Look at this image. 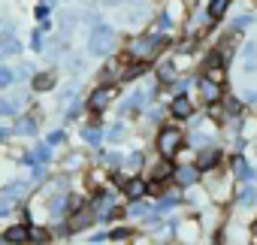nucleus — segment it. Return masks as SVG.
I'll list each match as a JSON object with an SVG mask.
<instances>
[{
	"instance_id": "obj_1",
	"label": "nucleus",
	"mask_w": 257,
	"mask_h": 245,
	"mask_svg": "<svg viewBox=\"0 0 257 245\" xmlns=\"http://www.w3.org/2000/svg\"><path fill=\"white\" fill-rule=\"evenodd\" d=\"M167 49V43L164 40H158V37H152V34H137L131 43L124 46V52H127V58H131L134 64H152V61H158L161 58V52Z\"/></svg>"
},
{
	"instance_id": "obj_2",
	"label": "nucleus",
	"mask_w": 257,
	"mask_h": 245,
	"mask_svg": "<svg viewBox=\"0 0 257 245\" xmlns=\"http://www.w3.org/2000/svg\"><path fill=\"white\" fill-rule=\"evenodd\" d=\"M158 85H161L158 79H152V76H143V82H140V85L131 91V97H127V100L118 106V112H121V115L140 112V115H143V112H146V109L155 103V97H158Z\"/></svg>"
},
{
	"instance_id": "obj_3",
	"label": "nucleus",
	"mask_w": 257,
	"mask_h": 245,
	"mask_svg": "<svg viewBox=\"0 0 257 245\" xmlns=\"http://www.w3.org/2000/svg\"><path fill=\"white\" fill-rule=\"evenodd\" d=\"M88 52L94 58H112L118 52V31L106 22H97L88 34Z\"/></svg>"
},
{
	"instance_id": "obj_4",
	"label": "nucleus",
	"mask_w": 257,
	"mask_h": 245,
	"mask_svg": "<svg viewBox=\"0 0 257 245\" xmlns=\"http://www.w3.org/2000/svg\"><path fill=\"white\" fill-rule=\"evenodd\" d=\"M155 149H158L161 158L173 161V158L185 149V131L176 128V125H164V128L158 131V137H155Z\"/></svg>"
},
{
	"instance_id": "obj_5",
	"label": "nucleus",
	"mask_w": 257,
	"mask_h": 245,
	"mask_svg": "<svg viewBox=\"0 0 257 245\" xmlns=\"http://www.w3.org/2000/svg\"><path fill=\"white\" fill-rule=\"evenodd\" d=\"M115 97H118V85H97V88L88 94L85 106H88L91 115H100V112H106V109L112 106Z\"/></svg>"
},
{
	"instance_id": "obj_6",
	"label": "nucleus",
	"mask_w": 257,
	"mask_h": 245,
	"mask_svg": "<svg viewBox=\"0 0 257 245\" xmlns=\"http://www.w3.org/2000/svg\"><path fill=\"white\" fill-rule=\"evenodd\" d=\"M197 100L203 103V106H215V103H221L224 100V88H221V82L218 79H212V76H197Z\"/></svg>"
},
{
	"instance_id": "obj_7",
	"label": "nucleus",
	"mask_w": 257,
	"mask_h": 245,
	"mask_svg": "<svg viewBox=\"0 0 257 245\" xmlns=\"http://www.w3.org/2000/svg\"><path fill=\"white\" fill-rule=\"evenodd\" d=\"M200 182H203V170H200L194 161L173 170V185H179L182 191H188V188H194V185H200Z\"/></svg>"
},
{
	"instance_id": "obj_8",
	"label": "nucleus",
	"mask_w": 257,
	"mask_h": 245,
	"mask_svg": "<svg viewBox=\"0 0 257 245\" xmlns=\"http://www.w3.org/2000/svg\"><path fill=\"white\" fill-rule=\"evenodd\" d=\"M167 112H170V118H176V121H191V115L197 112V106H194V100H191L188 94H173L170 103H167Z\"/></svg>"
},
{
	"instance_id": "obj_9",
	"label": "nucleus",
	"mask_w": 257,
	"mask_h": 245,
	"mask_svg": "<svg viewBox=\"0 0 257 245\" xmlns=\"http://www.w3.org/2000/svg\"><path fill=\"white\" fill-rule=\"evenodd\" d=\"M121 194H124L127 200H146V194H149V182H146L143 176H131V179H124V182H121Z\"/></svg>"
},
{
	"instance_id": "obj_10",
	"label": "nucleus",
	"mask_w": 257,
	"mask_h": 245,
	"mask_svg": "<svg viewBox=\"0 0 257 245\" xmlns=\"http://www.w3.org/2000/svg\"><path fill=\"white\" fill-rule=\"evenodd\" d=\"M233 206L236 209H254L257 206V185H251V182L239 185L233 191Z\"/></svg>"
},
{
	"instance_id": "obj_11",
	"label": "nucleus",
	"mask_w": 257,
	"mask_h": 245,
	"mask_svg": "<svg viewBox=\"0 0 257 245\" xmlns=\"http://www.w3.org/2000/svg\"><path fill=\"white\" fill-rule=\"evenodd\" d=\"M173 28H176V19H173L170 13H161V16L149 25V34H152V37H158V40H164V43H170Z\"/></svg>"
},
{
	"instance_id": "obj_12",
	"label": "nucleus",
	"mask_w": 257,
	"mask_h": 245,
	"mask_svg": "<svg viewBox=\"0 0 257 245\" xmlns=\"http://www.w3.org/2000/svg\"><path fill=\"white\" fill-rule=\"evenodd\" d=\"M221 158H224V149H221V146H209V149H200V152H197V161H194V164L206 173V170H215V167L221 164Z\"/></svg>"
},
{
	"instance_id": "obj_13",
	"label": "nucleus",
	"mask_w": 257,
	"mask_h": 245,
	"mask_svg": "<svg viewBox=\"0 0 257 245\" xmlns=\"http://www.w3.org/2000/svg\"><path fill=\"white\" fill-rule=\"evenodd\" d=\"M97 224V218H94V209H79V212H73L70 215V224H67V233H82V230H88V227H94Z\"/></svg>"
},
{
	"instance_id": "obj_14",
	"label": "nucleus",
	"mask_w": 257,
	"mask_h": 245,
	"mask_svg": "<svg viewBox=\"0 0 257 245\" xmlns=\"http://www.w3.org/2000/svg\"><path fill=\"white\" fill-rule=\"evenodd\" d=\"M230 173H233V179H236V182H242V185L254 179V167L248 164V158H245L242 152H239V155H233V161H230Z\"/></svg>"
},
{
	"instance_id": "obj_15",
	"label": "nucleus",
	"mask_w": 257,
	"mask_h": 245,
	"mask_svg": "<svg viewBox=\"0 0 257 245\" xmlns=\"http://www.w3.org/2000/svg\"><path fill=\"white\" fill-rule=\"evenodd\" d=\"M182 203V188L176 185V188H164L161 191V200H158V206H155V212L161 215V212H173L176 206Z\"/></svg>"
},
{
	"instance_id": "obj_16",
	"label": "nucleus",
	"mask_w": 257,
	"mask_h": 245,
	"mask_svg": "<svg viewBox=\"0 0 257 245\" xmlns=\"http://www.w3.org/2000/svg\"><path fill=\"white\" fill-rule=\"evenodd\" d=\"M28 221H19V224H13V227H7L4 230V242L7 245H25L28 242Z\"/></svg>"
},
{
	"instance_id": "obj_17",
	"label": "nucleus",
	"mask_w": 257,
	"mask_h": 245,
	"mask_svg": "<svg viewBox=\"0 0 257 245\" xmlns=\"http://www.w3.org/2000/svg\"><path fill=\"white\" fill-rule=\"evenodd\" d=\"M25 194H28V182H13V185H7V188H4V197H0L4 203H0V206L22 203V200H25Z\"/></svg>"
},
{
	"instance_id": "obj_18",
	"label": "nucleus",
	"mask_w": 257,
	"mask_h": 245,
	"mask_svg": "<svg viewBox=\"0 0 257 245\" xmlns=\"http://www.w3.org/2000/svg\"><path fill=\"white\" fill-rule=\"evenodd\" d=\"M239 61H242V70L245 73H254L257 70V40H248L239 52Z\"/></svg>"
},
{
	"instance_id": "obj_19",
	"label": "nucleus",
	"mask_w": 257,
	"mask_h": 245,
	"mask_svg": "<svg viewBox=\"0 0 257 245\" xmlns=\"http://www.w3.org/2000/svg\"><path fill=\"white\" fill-rule=\"evenodd\" d=\"M22 161L31 164V167H37V164H49V161H52V146H49V143H40V146H34V152H28Z\"/></svg>"
},
{
	"instance_id": "obj_20",
	"label": "nucleus",
	"mask_w": 257,
	"mask_h": 245,
	"mask_svg": "<svg viewBox=\"0 0 257 245\" xmlns=\"http://www.w3.org/2000/svg\"><path fill=\"white\" fill-rule=\"evenodd\" d=\"M227 10H230V0H206V16L212 25H218L227 16Z\"/></svg>"
},
{
	"instance_id": "obj_21",
	"label": "nucleus",
	"mask_w": 257,
	"mask_h": 245,
	"mask_svg": "<svg viewBox=\"0 0 257 245\" xmlns=\"http://www.w3.org/2000/svg\"><path fill=\"white\" fill-rule=\"evenodd\" d=\"M58 85V76L55 73H37V76H31V88L37 91V94H46V91H52Z\"/></svg>"
},
{
	"instance_id": "obj_22",
	"label": "nucleus",
	"mask_w": 257,
	"mask_h": 245,
	"mask_svg": "<svg viewBox=\"0 0 257 245\" xmlns=\"http://www.w3.org/2000/svg\"><path fill=\"white\" fill-rule=\"evenodd\" d=\"M143 167H146V152H143V149H134L131 155L124 158V170L131 173V176H140Z\"/></svg>"
},
{
	"instance_id": "obj_23",
	"label": "nucleus",
	"mask_w": 257,
	"mask_h": 245,
	"mask_svg": "<svg viewBox=\"0 0 257 245\" xmlns=\"http://www.w3.org/2000/svg\"><path fill=\"white\" fill-rule=\"evenodd\" d=\"M37 131H40V125H37L34 115H22V118L16 121V128H13V134H19V137H34Z\"/></svg>"
},
{
	"instance_id": "obj_24",
	"label": "nucleus",
	"mask_w": 257,
	"mask_h": 245,
	"mask_svg": "<svg viewBox=\"0 0 257 245\" xmlns=\"http://www.w3.org/2000/svg\"><path fill=\"white\" fill-rule=\"evenodd\" d=\"M82 140H85L91 149H100V143H103V128L97 125V121H94V125H85V128H82Z\"/></svg>"
},
{
	"instance_id": "obj_25",
	"label": "nucleus",
	"mask_w": 257,
	"mask_h": 245,
	"mask_svg": "<svg viewBox=\"0 0 257 245\" xmlns=\"http://www.w3.org/2000/svg\"><path fill=\"white\" fill-rule=\"evenodd\" d=\"M185 146H191L194 152H200V149L215 146V137H212V134H200V131H194L191 137H185Z\"/></svg>"
},
{
	"instance_id": "obj_26",
	"label": "nucleus",
	"mask_w": 257,
	"mask_h": 245,
	"mask_svg": "<svg viewBox=\"0 0 257 245\" xmlns=\"http://www.w3.org/2000/svg\"><path fill=\"white\" fill-rule=\"evenodd\" d=\"M49 239H52V230H49V227H43V224H31V227H28V242L46 245Z\"/></svg>"
},
{
	"instance_id": "obj_27",
	"label": "nucleus",
	"mask_w": 257,
	"mask_h": 245,
	"mask_svg": "<svg viewBox=\"0 0 257 245\" xmlns=\"http://www.w3.org/2000/svg\"><path fill=\"white\" fill-rule=\"evenodd\" d=\"M22 103V97H0V115H19Z\"/></svg>"
},
{
	"instance_id": "obj_28",
	"label": "nucleus",
	"mask_w": 257,
	"mask_h": 245,
	"mask_svg": "<svg viewBox=\"0 0 257 245\" xmlns=\"http://www.w3.org/2000/svg\"><path fill=\"white\" fill-rule=\"evenodd\" d=\"M19 52H22V43H19L16 37H4V40H0V55H4V58L19 55Z\"/></svg>"
},
{
	"instance_id": "obj_29",
	"label": "nucleus",
	"mask_w": 257,
	"mask_h": 245,
	"mask_svg": "<svg viewBox=\"0 0 257 245\" xmlns=\"http://www.w3.org/2000/svg\"><path fill=\"white\" fill-rule=\"evenodd\" d=\"M103 137H106L109 143H121V140L127 137V125H124V121H115V125H112V128L103 134Z\"/></svg>"
},
{
	"instance_id": "obj_30",
	"label": "nucleus",
	"mask_w": 257,
	"mask_h": 245,
	"mask_svg": "<svg viewBox=\"0 0 257 245\" xmlns=\"http://www.w3.org/2000/svg\"><path fill=\"white\" fill-rule=\"evenodd\" d=\"M134 236H137V233H134L131 227H115V230H109V239H112V242H121V245H124V242H134Z\"/></svg>"
},
{
	"instance_id": "obj_31",
	"label": "nucleus",
	"mask_w": 257,
	"mask_h": 245,
	"mask_svg": "<svg viewBox=\"0 0 257 245\" xmlns=\"http://www.w3.org/2000/svg\"><path fill=\"white\" fill-rule=\"evenodd\" d=\"M251 25H254V16H251V13H242V16H236V19H233V31H236V34L248 31Z\"/></svg>"
},
{
	"instance_id": "obj_32",
	"label": "nucleus",
	"mask_w": 257,
	"mask_h": 245,
	"mask_svg": "<svg viewBox=\"0 0 257 245\" xmlns=\"http://www.w3.org/2000/svg\"><path fill=\"white\" fill-rule=\"evenodd\" d=\"M103 161H106V164H109L115 173L124 167V155H121V152H106V155H103Z\"/></svg>"
},
{
	"instance_id": "obj_33",
	"label": "nucleus",
	"mask_w": 257,
	"mask_h": 245,
	"mask_svg": "<svg viewBox=\"0 0 257 245\" xmlns=\"http://www.w3.org/2000/svg\"><path fill=\"white\" fill-rule=\"evenodd\" d=\"M146 115V121H161L164 115H167V103H161V106H155V109H149V112H143Z\"/></svg>"
},
{
	"instance_id": "obj_34",
	"label": "nucleus",
	"mask_w": 257,
	"mask_h": 245,
	"mask_svg": "<svg viewBox=\"0 0 257 245\" xmlns=\"http://www.w3.org/2000/svg\"><path fill=\"white\" fill-rule=\"evenodd\" d=\"M13 82H16V73L10 67H0V88H10Z\"/></svg>"
},
{
	"instance_id": "obj_35",
	"label": "nucleus",
	"mask_w": 257,
	"mask_h": 245,
	"mask_svg": "<svg viewBox=\"0 0 257 245\" xmlns=\"http://www.w3.org/2000/svg\"><path fill=\"white\" fill-rule=\"evenodd\" d=\"M31 49H34V52H43V49H46V40H43V31H40V28L31 34Z\"/></svg>"
},
{
	"instance_id": "obj_36",
	"label": "nucleus",
	"mask_w": 257,
	"mask_h": 245,
	"mask_svg": "<svg viewBox=\"0 0 257 245\" xmlns=\"http://www.w3.org/2000/svg\"><path fill=\"white\" fill-rule=\"evenodd\" d=\"M64 140H67V137H64V131H52V134L46 137V143H49V146H61Z\"/></svg>"
},
{
	"instance_id": "obj_37",
	"label": "nucleus",
	"mask_w": 257,
	"mask_h": 245,
	"mask_svg": "<svg viewBox=\"0 0 257 245\" xmlns=\"http://www.w3.org/2000/svg\"><path fill=\"white\" fill-rule=\"evenodd\" d=\"M64 167H67V170H79V167H82V155H70V158L64 161Z\"/></svg>"
},
{
	"instance_id": "obj_38",
	"label": "nucleus",
	"mask_w": 257,
	"mask_h": 245,
	"mask_svg": "<svg viewBox=\"0 0 257 245\" xmlns=\"http://www.w3.org/2000/svg\"><path fill=\"white\" fill-rule=\"evenodd\" d=\"M49 10H52V7H46V4H40V7H37V10H34V16H37V19H40V25H43V22H46V19H49Z\"/></svg>"
},
{
	"instance_id": "obj_39",
	"label": "nucleus",
	"mask_w": 257,
	"mask_h": 245,
	"mask_svg": "<svg viewBox=\"0 0 257 245\" xmlns=\"http://www.w3.org/2000/svg\"><path fill=\"white\" fill-rule=\"evenodd\" d=\"M109 239V233H94L91 236V245H100V242H106Z\"/></svg>"
},
{
	"instance_id": "obj_40",
	"label": "nucleus",
	"mask_w": 257,
	"mask_h": 245,
	"mask_svg": "<svg viewBox=\"0 0 257 245\" xmlns=\"http://www.w3.org/2000/svg\"><path fill=\"white\" fill-rule=\"evenodd\" d=\"M245 100H248L251 106H257V91H248V94H245Z\"/></svg>"
},
{
	"instance_id": "obj_41",
	"label": "nucleus",
	"mask_w": 257,
	"mask_h": 245,
	"mask_svg": "<svg viewBox=\"0 0 257 245\" xmlns=\"http://www.w3.org/2000/svg\"><path fill=\"white\" fill-rule=\"evenodd\" d=\"M251 242H254V245H257V218H254V221H251Z\"/></svg>"
},
{
	"instance_id": "obj_42",
	"label": "nucleus",
	"mask_w": 257,
	"mask_h": 245,
	"mask_svg": "<svg viewBox=\"0 0 257 245\" xmlns=\"http://www.w3.org/2000/svg\"><path fill=\"white\" fill-rule=\"evenodd\" d=\"M106 7H118V4H124V0H103Z\"/></svg>"
},
{
	"instance_id": "obj_43",
	"label": "nucleus",
	"mask_w": 257,
	"mask_h": 245,
	"mask_svg": "<svg viewBox=\"0 0 257 245\" xmlns=\"http://www.w3.org/2000/svg\"><path fill=\"white\" fill-rule=\"evenodd\" d=\"M10 137V128H0V140H7Z\"/></svg>"
},
{
	"instance_id": "obj_44",
	"label": "nucleus",
	"mask_w": 257,
	"mask_h": 245,
	"mask_svg": "<svg viewBox=\"0 0 257 245\" xmlns=\"http://www.w3.org/2000/svg\"><path fill=\"white\" fill-rule=\"evenodd\" d=\"M40 4H46V7H55V4H58V0H40Z\"/></svg>"
},
{
	"instance_id": "obj_45",
	"label": "nucleus",
	"mask_w": 257,
	"mask_h": 245,
	"mask_svg": "<svg viewBox=\"0 0 257 245\" xmlns=\"http://www.w3.org/2000/svg\"><path fill=\"white\" fill-rule=\"evenodd\" d=\"M254 179H257V170H254Z\"/></svg>"
}]
</instances>
